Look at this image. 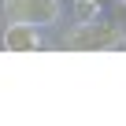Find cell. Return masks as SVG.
Here are the masks:
<instances>
[{"mask_svg": "<svg viewBox=\"0 0 126 126\" xmlns=\"http://www.w3.org/2000/svg\"><path fill=\"white\" fill-rule=\"evenodd\" d=\"M122 41H126V33L115 22H78L74 30H67V37H63L67 48H96V52L119 48Z\"/></svg>", "mask_w": 126, "mask_h": 126, "instance_id": "1", "label": "cell"}, {"mask_svg": "<svg viewBox=\"0 0 126 126\" xmlns=\"http://www.w3.org/2000/svg\"><path fill=\"white\" fill-rule=\"evenodd\" d=\"M4 15L15 22L52 26V22H59L63 8H59V0H4Z\"/></svg>", "mask_w": 126, "mask_h": 126, "instance_id": "2", "label": "cell"}, {"mask_svg": "<svg viewBox=\"0 0 126 126\" xmlns=\"http://www.w3.org/2000/svg\"><path fill=\"white\" fill-rule=\"evenodd\" d=\"M4 48H11V52H30V48H41V33H37V26L33 22H8L4 26Z\"/></svg>", "mask_w": 126, "mask_h": 126, "instance_id": "3", "label": "cell"}]
</instances>
